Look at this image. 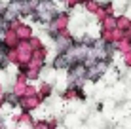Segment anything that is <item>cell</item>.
Returning a JSON list of instances; mask_svg holds the SVG:
<instances>
[{"mask_svg":"<svg viewBox=\"0 0 131 129\" xmlns=\"http://www.w3.org/2000/svg\"><path fill=\"white\" fill-rule=\"evenodd\" d=\"M103 72H105V63H103V59H95V63L88 66V74H85V76L91 78V80H97Z\"/></svg>","mask_w":131,"mask_h":129,"instance_id":"cell-1","label":"cell"},{"mask_svg":"<svg viewBox=\"0 0 131 129\" xmlns=\"http://www.w3.org/2000/svg\"><path fill=\"white\" fill-rule=\"evenodd\" d=\"M69 46H72V40H69V38H59L57 40V48H59L61 51H65Z\"/></svg>","mask_w":131,"mask_h":129,"instance_id":"cell-2","label":"cell"}]
</instances>
